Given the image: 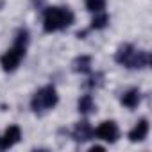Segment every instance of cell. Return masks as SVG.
I'll list each match as a JSON object with an SVG mask.
<instances>
[{"mask_svg":"<svg viewBox=\"0 0 152 152\" xmlns=\"http://www.w3.org/2000/svg\"><path fill=\"white\" fill-rule=\"evenodd\" d=\"M27 43H29V32L25 29H20L16 34V39H15V45L0 57V64H2L4 72H15L18 68L20 61L25 56Z\"/></svg>","mask_w":152,"mask_h":152,"instance_id":"obj_1","label":"cell"},{"mask_svg":"<svg viewBox=\"0 0 152 152\" xmlns=\"http://www.w3.org/2000/svg\"><path fill=\"white\" fill-rule=\"evenodd\" d=\"M73 23V13L68 7H48L43 15L45 32H57Z\"/></svg>","mask_w":152,"mask_h":152,"instance_id":"obj_2","label":"cell"},{"mask_svg":"<svg viewBox=\"0 0 152 152\" xmlns=\"http://www.w3.org/2000/svg\"><path fill=\"white\" fill-rule=\"evenodd\" d=\"M116 63L127 68H145L150 63V56L145 50H136L132 45H122L115 54Z\"/></svg>","mask_w":152,"mask_h":152,"instance_id":"obj_3","label":"cell"},{"mask_svg":"<svg viewBox=\"0 0 152 152\" xmlns=\"http://www.w3.org/2000/svg\"><path fill=\"white\" fill-rule=\"evenodd\" d=\"M59 97H57V91L52 84L38 90L31 100V107L36 111V113H41V111H47V109H52L56 104H57Z\"/></svg>","mask_w":152,"mask_h":152,"instance_id":"obj_4","label":"cell"},{"mask_svg":"<svg viewBox=\"0 0 152 152\" xmlns=\"http://www.w3.org/2000/svg\"><path fill=\"white\" fill-rule=\"evenodd\" d=\"M95 134H97V138L99 140H104V141H107V143H115L116 140H118V127H116V124L115 122H102L99 127H97V131H93Z\"/></svg>","mask_w":152,"mask_h":152,"instance_id":"obj_5","label":"cell"},{"mask_svg":"<svg viewBox=\"0 0 152 152\" xmlns=\"http://www.w3.org/2000/svg\"><path fill=\"white\" fill-rule=\"evenodd\" d=\"M22 138V131L18 125H9L7 131L4 132V136L0 138V150H6V148H11L13 145H16Z\"/></svg>","mask_w":152,"mask_h":152,"instance_id":"obj_6","label":"cell"},{"mask_svg":"<svg viewBox=\"0 0 152 152\" xmlns=\"http://www.w3.org/2000/svg\"><path fill=\"white\" fill-rule=\"evenodd\" d=\"M91 136H93V129H91L90 122L83 120V122L75 124V127H73V138H75V141H88Z\"/></svg>","mask_w":152,"mask_h":152,"instance_id":"obj_7","label":"cell"},{"mask_svg":"<svg viewBox=\"0 0 152 152\" xmlns=\"http://www.w3.org/2000/svg\"><path fill=\"white\" fill-rule=\"evenodd\" d=\"M148 134V120L147 118H141L134 127L132 131L129 132V140L131 141H143Z\"/></svg>","mask_w":152,"mask_h":152,"instance_id":"obj_8","label":"cell"},{"mask_svg":"<svg viewBox=\"0 0 152 152\" xmlns=\"http://www.w3.org/2000/svg\"><path fill=\"white\" fill-rule=\"evenodd\" d=\"M120 100H122V104H124L125 107H129V109L138 107V104H140V100H141L140 90H138V88H131V90H127V91L122 95Z\"/></svg>","mask_w":152,"mask_h":152,"instance_id":"obj_9","label":"cell"},{"mask_svg":"<svg viewBox=\"0 0 152 152\" xmlns=\"http://www.w3.org/2000/svg\"><path fill=\"white\" fill-rule=\"evenodd\" d=\"M73 72H77V73H88L91 70V57L90 56H81L73 61Z\"/></svg>","mask_w":152,"mask_h":152,"instance_id":"obj_10","label":"cell"},{"mask_svg":"<svg viewBox=\"0 0 152 152\" xmlns=\"http://www.w3.org/2000/svg\"><path fill=\"white\" fill-rule=\"evenodd\" d=\"M77 109H79V113H83V115L93 113V111H95V104H93L91 95H83V97L79 99V102H77Z\"/></svg>","mask_w":152,"mask_h":152,"instance_id":"obj_11","label":"cell"},{"mask_svg":"<svg viewBox=\"0 0 152 152\" xmlns=\"http://www.w3.org/2000/svg\"><path fill=\"white\" fill-rule=\"evenodd\" d=\"M107 23H109V16L104 11H99V13H95V18L91 20V29L99 31V29H104Z\"/></svg>","mask_w":152,"mask_h":152,"instance_id":"obj_12","label":"cell"},{"mask_svg":"<svg viewBox=\"0 0 152 152\" xmlns=\"http://www.w3.org/2000/svg\"><path fill=\"white\" fill-rule=\"evenodd\" d=\"M86 7H88V11H91V13L104 11V7H106V0H86Z\"/></svg>","mask_w":152,"mask_h":152,"instance_id":"obj_13","label":"cell"}]
</instances>
